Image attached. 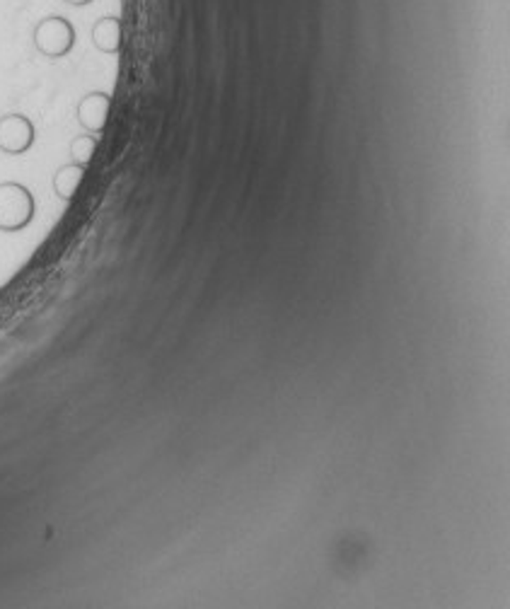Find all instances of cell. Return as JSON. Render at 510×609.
<instances>
[{
  "label": "cell",
  "mask_w": 510,
  "mask_h": 609,
  "mask_svg": "<svg viewBox=\"0 0 510 609\" xmlns=\"http://www.w3.org/2000/svg\"><path fill=\"white\" fill-rule=\"evenodd\" d=\"M37 201L25 184H0V233H20L34 220Z\"/></svg>",
  "instance_id": "6da1fadb"
},
{
  "label": "cell",
  "mask_w": 510,
  "mask_h": 609,
  "mask_svg": "<svg viewBox=\"0 0 510 609\" xmlns=\"http://www.w3.org/2000/svg\"><path fill=\"white\" fill-rule=\"evenodd\" d=\"M76 27L63 15H49L37 22L32 32L34 49L42 53L44 59H63L76 46Z\"/></svg>",
  "instance_id": "7a4b0ae2"
},
{
  "label": "cell",
  "mask_w": 510,
  "mask_h": 609,
  "mask_svg": "<svg viewBox=\"0 0 510 609\" xmlns=\"http://www.w3.org/2000/svg\"><path fill=\"white\" fill-rule=\"evenodd\" d=\"M37 141V128L25 114L0 117V152L3 155H25Z\"/></svg>",
  "instance_id": "3957f363"
},
{
  "label": "cell",
  "mask_w": 510,
  "mask_h": 609,
  "mask_svg": "<svg viewBox=\"0 0 510 609\" xmlns=\"http://www.w3.org/2000/svg\"><path fill=\"white\" fill-rule=\"evenodd\" d=\"M109 111H111V95L109 92L95 90L87 92L83 100L78 102L76 119L87 134H102L109 124Z\"/></svg>",
  "instance_id": "277c9868"
},
{
  "label": "cell",
  "mask_w": 510,
  "mask_h": 609,
  "mask_svg": "<svg viewBox=\"0 0 510 609\" xmlns=\"http://www.w3.org/2000/svg\"><path fill=\"white\" fill-rule=\"evenodd\" d=\"M93 46L102 53H109L114 56L124 46V25H121V17L107 15L100 17L93 27Z\"/></svg>",
  "instance_id": "5b68a950"
},
{
  "label": "cell",
  "mask_w": 510,
  "mask_h": 609,
  "mask_svg": "<svg viewBox=\"0 0 510 609\" xmlns=\"http://www.w3.org/2000/svg\"><path fill=\"white\" fill-rule=\"evenodd\" d=\"M85 172H87V168L80 165V162H68V165L56 169V175H53V193L63 203H70V201L76 199L80 184H83Z\"/></svg>",
  "instance_id": "8992f818"
},
{
  "label": "cell",
  "mask_w": 510,
  "mask_h": 609,
  "mask_svg": "<svg viewBox=\"0 0 510 609\" xmlns=\"http://www.w3.org/2000/svg\"><path fill=\"white\" fill-rule=\"evenodd\" d=\"M97 145H100V138L95 134H85V136H76L73 141H70V158H73V162H80V165H90L93 162V155L95 151H97Z\"/></svg>",
  "instance_id": "52a82bcc"
},
{
  "label": "cell",
  "mask_w": 510,
  "mask_h": 609,
  "mask_svg": "<svg viewBox=\"0 0 510 609\" xmlns=\"http://www.w3.org/2000/svg\"><path fill=\"white\" fill-rule=\"evenodd\" d=\"M66 5H73V8H85V5H90V3H95V0H63Z\"/></svg>",
  "instance_id": "ba28073f"
}]
</instances>
